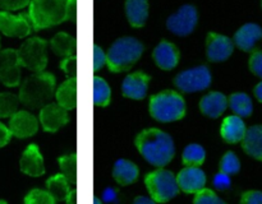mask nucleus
<instances>
[{
	"mask_svg": "<svg viewBox=\"0 0 262 204\" xmlns=\"http://www.w3.org/2000/svg\"><path fill=\"white\" fill-rule=\"evenodd\" d=\"M136 147L147 162L158 167L168 165L176 153L170 135L155 128L141 132L136 138Z\"/></svg>",
	"mask_w": 262,
	"mask_h": 204,
	"instance_id": "f257e3e1",
	"label": "nucleus"
},
{
	"mask_svg": "<svg viewBox=\"0 0 262 204\" xmlns=\"http://www.w3.org/2000/svg\"><path fill=\"white\" fill-rule=\"evenodd\" d=\"M55 94V76L51 73L40 71L27 76L20 84L19 102L30 109H38L49 104Z\"/></svg>",
	"mask_w": 262,
	"mask_h": 204,
	"instance_id": "f03ea898",
	"label": "nucleus"
},
{
	"mask_svg": "<svg viewBox=\"0 0 262 204\" xmlns=\"http://www.w3.org/2000/svg\"><path fill=\"white\" fill-rule=\"evenodd\" d=\"M142 42L135 37L118 38L106 54V64L113 73L127 71L140 60L142 56Z\"/></svg>",
	"mask_w": 262,
	"mask_h": 204,
	"instance_id": "7ed1b4c3",
	"label": "nucleus"
},
{
	"mask_svg": "<svg viewBox=\"0 0 262 204\" xmlns=\"http://www.w3.org/2000/svg\"><path fill=\"white\" fill-rule=\"evenodd\" d=\"M28 18L32 30L60 24L66 20V0H31Z\"/></svg>",
	"mask_w": 262,
	"mask_h": 204,
	"instance_id": "20e7f679",
	"label": "nucleus"
},
{
	"mask_svg": "<svg viewBox=\"0 0 262 204\" xmlns=\"http://www.w3.org/2000/svg\"><path fill=\"white\" fill-rule=\"evenodd\" d=\"M150 114L159 121H176L186 115V102L178 92L166 89L151 97Z\"/></svg>",
	"mask_w": 262,
	"mask_h": 204,
	"instance_id": "39448f33",
	"label": "nucleus"
},
{
	"mask_svg": "<svg viewBox=\"0 0 262 204\" xmlns=\"http://www.w3.org/2000/svg\"><path fill=\"white\" fill-rule=\"evenodd\" d=\"M145 184L151 199L156 203L169 201L179 193L177 176L171 171L163 170V168L147 173L145 177Z\"/></svg>",
	"mask_w": 262,
	"mask_h": 204,
	"instance_id": "423d86ee",
	"label": "nucleus"
},
{
	"mask_svg": "<svg viewBox=\"0 0 262 204\" xmlns=\"http://www.w3.org/2000/svg\"><path fill=\"white\" fill-rule=\"evenodd\" d=\"M48 42L41 37H31L22 43L19 50H17L19 63L23 68L28 70L40 73L43 71L48 64Z\"/></svg>",
	"mask_w": 262,
	"mask_h": 204,
	"instance_id": "0eeeda50",
	"label": "nucleus"
},
{
	"mask_svg": "<svg viewBox=\"0 0 262 204\" xmlns=\"http://www.w3.org/2000/svg\"><path fill=\"white\" fill-rule=\"evenodd\" d=\"M174 84L179 91L186 93L202 91L211 84V73L206 65L194 66L177 74L174 78Z\"/></svg>",
	"mask_w": 262,
	"mask_h": 204,
	"instance_id": "6e6552de",
	"label": "nucleus"
},
{
	"mask_svg": "<svg viewBox=\"0 0 262 204\" xmlns=\"http://www.w3.org/2000/svg\"><path fill=\"white\" fill-rule=\"evenodd\" d=\"M22 65L14 48L0 50V82L5 87H17L20 83Z\"/></svg>",
	"mask_w": 262,
	"mask_h": 204,
	"instance_id": "1a4fd4ad",
	"label": "nucleus"
},
{
	"mask_svg": "<svg viewBox=\"0 0 262 204\" xmlns=\"http://www.w3.org/2000/svg\"><path fill=\"white\" fill-rule=\"evenodd\" d=\"M199 20L196 7L186 4L179 8L176 14L170 15L166 20V27L170 32L178 36H187L193 32Z\"/></svg>",
	"mask_w": 262,
	"mask_h": 204,
	"instance_id": "9d476101",
	"label": "nucleus"
},
{
	"mask_svg": "<svg viewBox=\"0 0 262 204\" xmlns=\"http://www.w3.org/2000/svg\"><path fill=\"white\" fill-rule=\"evenodd\" d=\"M0 32L8 37H27L32 32V24L28 14H12L9 12H0Z\"/></svg>",
	"mask_w": 262,
	"mask_h": 204,
	"instance_id": "9b49d317",
	"label": "nucleus"
},
{
	"mask_svg": "<svg viewBox=\"0 0 262 204\" xmlns=\"http://www.w3.org/2000/svg\"><path fill=\"white\" fill-rule=\"evenodd\" d=\"M234 51V42L229 37L210 32L206 37V56L210 61L219 63L227 60Z\"/></svg>",
	"mask_w": 262,
	"mask_h": 204,
	"instance_id": "f8f14e48",
	"label": "nucleus"
},
{
	"mask_svg": "<svg viewBox=\"0 0 262 204\" xmlns=\"http://www.w3.org/2000/svg\"><path fill=\"white\" fill-rule=\"evenodd\" d=\"M68 121V112L63 107L59 106L58 104H48L43 107H41L40 122L45 132H58Z\"/></svg>",
	"mask_w": 262,
	"mask_h": 204,
	"instance_id": "ddd939ff",
	"label": "nucleus"
},
{
	"mask_svg": "<svg viewBox=\"0 0 262 204\" xmlns=\"http://www.w3.org/2000/svg\"><path fill=\"white\" fill-rule=\"evenodd\" d=\"M151 76L145 71H135L128 74L122 84V92L125 97L132 99H142L147 94Z\"/></svg>",
	"mask_w": 262,
	"mask_h": 204,
	"instance_id": "4468645a",
	"label": "nucleus"
},
{
	"mask_svg": "<svg viewBox=\"0 0 262 204\" xmlns=\"http://www.w3.org/2000/svg\"><path fill=\"white\" fill-rule=\"evenodd\" d=\"M38 129V121L31 112L17 111L10 116L9 130L12 135L17 138L32 137Z\"/></svg>",
	"mask_w": 262,
	"mask_h": 204,
	"instance_id": "2eb2a0df",
	"label": "nucleus"
},
{
	"mask_svg": "<svg viewBox=\"0 0 262 204\" xmlns=\"http://www.w3.org/2000/svg\"><path fill=\"white\" fill-rule=\"evenodd\" d=\"M179 189L187 194H196L205 189L206 175L200 167H186L177 175Z\"/></svg>",
	"mask_w": 262,
	"mask_h": 204,
	"instance_id": "dca6fc26",
	"label": "nucleus"
},
{
	"mask_svg": "<svg viewBox=\"0 0 262 204\" xmlns=\"http://www.w3.org/2000/svg\"><path fill=\"white\" fill-rule=\"evenodd\" d=\"M19 167L23 173L32 177H37L45 173L43 158L36 144H30L23 152L19 161Z\"/></svg>",
	"mask_w": 262,
	"mask_h": 204,
	"instance_id": "f3484780",
	"label": "nucleus"
},
{
	"mask_svg": "<svg viewBox=\"0 0 262 204\" xmlns=\"http://www.w3.org/2000/svg\"><path fill=\"white\" fill-rule=\"evenodd\" d=\"M154 60L159 68L164 70H171L178 65L179 50L174 43L164 40L154 48Z\"/></svg>",
	"mask_w": 262,
	"mask_h": 204,
	"instance_id": "a211bd4d",
	"label": "nucleus"
},
{
	"mask_svg": "<svg viewBox=\"0 0 262 204\" xmlns=\"http://www.w3.org/2000/svg\"><path fill=\"white\" fill-rule=\"evenodd\" d=\"M227 96L217 91L205 94L201 98V101H200V110L202 111V114H205L209 117H214V119L222 116L223 112L227 110Z\"/></svg>",
	"mask_w": 262,
	"mask_h": 204,
	"instance_id": "6ab92c4d",
	"label": "nucleus"
},
{
	"mask_svg": "<svg viewBox=\"0 0 262 204\" xmlns=\"http://www.w3.org/2000/svg\"><path fill=\"white\" fill-rule=\"evenodd\" d=\"M262 38V28L256 23L242 26L234 35V43L243 51H251Z\"/></svg>",
	"mask_w": 262,
	"mask_h": 204,
	"instance_id": "aec40b11",
	"label": "nucleus"
},
{
	"mask_svg": "<svg viewBox=\"0 0 262 204\" xmlns=\"http://www.w3.org/2000/svg\"><path fill=\"white\" fill-rule=\"evenodd\" d=\"M246 132H247V128H246L242 117L237 116V115L225 117L222 124V129H220L223 139L228 143H232V144L242 142Z\"/></svg>",
	"mask_w": 262,
	"mask_h": 204,
	"instance_id": "412c9836",
	"label": "nucleus"
},
{
	"mask_svg": "<svg viewBox=\"0 0 262 204\" xmlns=\"http://www.w3.org/2000/svg\"><path fill=\"white\" fill-rule=\"evenodd\" d=\"M125 14L130 26L143 27L148 17L147 0H125Z\"/></svg>",
	"mask_w": 262,
	"mask_h": 204,
	"instance_id": "4be33fe9",
	"label": "nucleus"
},
{
	"mask_svg": "<svg viewBox=\"0 0 262 204\" xmlns=\"http://www.w3.org/2000/svg\"><path fill=\"white\" fill-rule=\"evenodd\" d=\"M56 101L64 110H73L77 106V78L72 76L64 81L55 91Z\"/></svg>",
	"mask_w": 262,
	"mask_h": 204,
	"instance_id": "5701e85b",
	"label": "nucleus"
},
{
	"mask_svg": "<svg viewBox=\"0 0 262 204\" xmlns=\"http://www.w3.org/2000/svg\"><path fill=\"white\" fill-rule=\"evenodd\" d=\"M242 147L248 156L262 162V125H253L246 132Z\"/></svg>",
	"mask_w": 262,
	"mask_h": 204,
	"instance_id": "b1692460",
	"label": "nucleus"
},
{
	"mask_svg": "<svg viewBox=\"0 0 262 204\" xmlns=\"http://www.w3.org/2000/svg\"><path fill=\"white\" fill-rule=\"evenodd\" d=\"M113 177L122 186L135 183L138 177V167L128 160H118L113 168Z\"/></svg>",
	"mask_w": 262,
	"mask_h": 204,
	"instance_id": "393cba45",
	"label": "nucleus"
},
{
	"mask_svg": "<svg viewBox=\"0 0 262 204\" xmlns=\"http://www.w3.org/2000/svg\"><path fill=\"white\" fill-rule=\"evenodd\" d=\"M76 38L66 32H59L50 40V47L54 54L61 58L74 55L76 51Z\"/></svg>",
	"mask_w": 262,
	"mask_h": 204,
	"instance_id": "a878e982",
	"label": "nucleus"
},
{
	"mask_svg": "<svg viewBox=\"0 0 262 204\" xmlns=\"http://www.w3.org/2000/svg\"><path fill=\"white\" fill-rule=\"evenodd\" d=\"M228 105L239 117L251 116L253 111L252 99L248 94L243 93V92L230 94L229 98H228Z\"/></svg>",
	"mask_w": 262,
	"mask_h": 204,
	"instance_id": "bb28decb",
	"label": "nucleus"
},
{
	"mask_svg": "<svg viewBox=\"0 0 262 204\" xmlns=\"http://www.w3.org/2000/svg\"><path fill=\"white\" fill-rule=\"evenodd\" d=\"M46 189L50 193V195L55 199V201L66 200L67 195L71 191V189H69V181L67 180L63 173H58V175H54L50 178H48V181H46Z\"/></svg>",
	"mask_w": 262,
	"mask_h": 204,
	"instance_id": "cd10ccee",
	"label": "nucleus"
},
{
	"mask_svg": "<svg viewBox=\"0 0 262 204\" xmlns=\"http://www.w3.org/2000/svg\"><path fill=\"white\" fill-rule=\"evenodd\" d=\"M206 152L205 148L200 144L187 145L183 150V163L187 167H200L205 162Z\"/></svg>",
	"mask_w": 262,
	"mask_h": 204,
	"instance_id": "c85d7f7f",
	"label": "nucleus"
},
{
	"mask_svg": "<svg viewBox=\"0 0 262 204\" xmlns=\"http://www.w3.org/2000/svg\"><path fill=\"white\" fill-rule=\"evenodd\" d=\"M112 99V89L104 78L94 76V104L95 106H107Z\"/></svg>",
	"mask_w": 262,
	"mask_h": 204,
	"instance_id": "c756f323",
	"label": "nucleus"
},
{
	"mask_svg": "<svg viewBox=\"0 0 262 204\" xmlns=\"http://www.w3.org/2000/svg\"><path fill=\"white\" fill-rule=\"evenodd\" d=\"M59 166H60L61 173L66 176L69 184L77 183V156L74 155H66L61 156L58 160Z\"/></svg>",
	"mask_w": 262,
	"mask_h": 204,
	"instance_id": "7c9ffc66",
	"label": "nucleus"
},
{
	"mask_svg": "<svg viewBox=\"0 0 262 204\" xmlns=\"http://www.w3.org/2000/svg\"><path fill=\"white\" fill-rule=\"evenodd\" d=\"M19 98L9 92L0 93V117H10L18 111Z\"/></svg>",
	"mask_w": 262,
	"mask_h": 204,
	"instance_id": "2f4dec72",
	"label": "nucleus"
},
{
	"mask_svg": "<svg viewBox=\"0 0 262 204\" xmlns=\"http://www.w3.org/2000/svg\"><path fill=\"white\" fill-rule=\"evenodd\" d=\"M241 170V162L238 160V157L235 156V153L233 152H227L224 155V157L220 161V171L227 175H235V173L239 172Z\"/></svg>",
	"mask_w": 262,
	"mask_h": 204,
	"instance_id": "473e14b6",
	"label": "nucleus"
},
{
	"mask_svg": "<svg viewBox=\"0 0 262 204\" xmlns=\"http://www.w3.org/2000/svg\"><path fill=\"white\" fill-rule=\"evenodd\" d=\"M25 204H55V199L50 195L48 190L33 189L26 195Z\"/></svg>",
	"mask_w": 262,
	"mask_h": 204,
	"instance_id": "72a5a7b5",
	"label": "nucleus"
},
{
	"mask_svg": "<svg viewBox=\"0 0 262 204\" xmlns=\"http://www.w3.org/2000/svg\"><path fill=\"white\" fill-rule=\"evenodd\" d=\"M194 204H227L210 189H202L194 196Z\"/></svg>",
	"mask_w": 262,
	"mask_h": 204,
	"instance_id": "f704fd0d",
	"label": "nucleus"
},
{
	"mask_svg": "<svg viewBox=\"0 0 262 204\" xmlns=\"http://www.w3.org/2000/svg\"><path fill=\"white\" fill-rule=\"evenodd\" d=\"M60 69L66 73V75H68V78L72 76H76L77 73V58L76 55L67 56L63 60L60 61Z\"/></svg>",
	"mask_w": 262,
	"mask_h": 204,
	"instance_id": "c9c22d12",
	"label": "nucleus"
},
{
	"mask_svg": "<svg viewBox=\"0 0 262 204\" xmlns=\"http://www.w3.org/2000/svg\"><path fill=\"white\" fill-rule=\"evenodd\" d=\"M250 69L255 75L262 78V50H255L250 58Z\"/></svg>",
	"mask_w": 262,
	"mask_h": 204,
	"instance_id": "e433bc0d",
	"label": "nucleus"
},
{
	"mask_svg": "<svg viewBox=\"0 0 262 204\" xmlns=\"http://www.w3.org/2000/svg\"><path fill=\"white\" fill-rule=\"evenodd\" d=\"M31 0H0V9L4 12L8 10H18L27 7Z\"/></svg>",
	"mask_w": 262,
	"mask_h": 204,
	"instance_id": "4c0bfd02",
	"label": "nucleus"
},
{
	"mask_svg": "<svg viewBox=\"0 0 262 204\" xmlns=\"http://www.w3.org/2000/svg\"><path fill=\"white\" fill-rule=\"evenodd\" d=\"M241 204H262V191H246L241 198Z\"/></svg>",
	"mask_w": 262,
	"mask_h": 204,
	"instance_id": "58836bf2",
	"label": "nucleus"
},
{
	"mask_svg": "<svg viewBox=\"0 0 262 204\" xmlns=\"http://www.w3.org/2000/svg\"><path fill=\"white\" fill-rule=\"evenodd\" d=\"M106 64V54L99 45H94V70L97 71Z\"/></svg>",
	"mask_w": 262,
	"mask_h": 204,
	"instance_id": "ea45409f",
	"label": "nucleus"
},
{
	"mask_svg": "<svg viewBox=\"0 0 262 204\" xmlns=\"http://www.w3.org/2000/svg\"><path fill=\"white\" fill-rule=\"evenodd\" d=\"M214 186L216 189H219V190H225V189L230 188L229 175L222 172V171L219 173H216L214 177Z\"/></svg>",
	"mask_w": 262,
	"mask_h": 204,
	"instance_id": "a19ab883",
	"label": "nucleus"
},
{
	"mask_svg": "<svg viewBox=\"0 0 262 204\" xmlns=\"http://www.w3.org/2000/svg\"><path fill=\"white\" fill-rule=\"evenodd\" d=\"M77 0H66V20H76Z\"/></svg>",
	"mask_w": 262,
	"mask_h": 204,
	"instance_id": "79ce46f5",
	"label": "nucleus"
},
{
	"mask_svg": "<svg viewBox=\"0 0 262 204\" xmlns=\"http://www.w3.org/2000/svg\"><path fill=\"white\" fill-rule=\"evenodd\" d=\"M10 138H12V133H10L9 128H7L3 122H0V148L7 145L9 143Z\"/></svg>",
	"mask_w": 262,
	"mask_h": 204,
	"instance_id": "37998d69",
	"label": "nucleus"
},
{
	"mask_svg": "<svg viewBox=\"0 0 262 204\" xmlns=\"http://www.w3.org/2000/svg\"><path fill=\"white\" fill-rule=\"evenodd\" d=\"M133 204H156V201H154L151 198H147V196H137L133 200Z\"/></svg>",
	"mask_w": 262,
	"mask_h": 204,
	"instance_id": "c03bdc74",
	"label": "nucleus"
},
{
	"mask_svg": "<svg viewBox=\"0 0 262 204\" xmlns=\"http://www.w3.org/2000/svg\"><path fill=\"white\" fill-rule=\"evenodd\" d=\"M66 204H77V191L71 190L66 198Z\"/></svg>",
	"mask_w": 262,
	"mask_h": 204,
	"instance_id": "a18cd8bd",
	"label": "nucleus"
},
{
	"mask_svg": "<svg viewBox=\"0 0 262 204\" xmlns=\"http://www.w3.org/2000/svg\"><path fill=\"white\" fill-rule=\"evenodd\" d=\"M253 92H255L256 98H257L260 102H262V82H260V83L255 87V91Z\"/></svg>",
	"mask_w": 262,
	"mask_h": 204,
	"instance_id": "49530a36",
	"label": "nucleus"
},
{
	"mask_svg": "<svg viewBox=\"0 0 262 204\" xmlns=\"http://www.w3.org/2000/svg\"><path fill=\"white\" fill-rule=\"evenodd\" d=\"M94 204H102V203H101V200H100V199L97 198V196H95V198H94Z\"/></svg>",
	"mask_w": 262,
	"mask_h": 204,
	"instance_id": "de8ad7c7",
	"label": "nucleus"
},
{
	"mask_svg": "<svg viewBox=\"0 0 262 204\" xmlns=\"http://www.w3.org/2000/svg\"><path fill=\"white\" fill-rule=\"evenodd\" d=\"M0 204H8L5 200H0Z\"/></svg>",
	"mask_w": 262,
	"mask_h": 204,
	"instance_id": "09e8293b",
	"label": "nucleus"
},
{
	"mask_svg": "<svg viewBox=\"0 0 262 204\" xmlns=\"http://www.w3.org/2000/svg\"><path fill=\"white\" fill-rule=\"evenodd\" d=\"M0 48H2V41H0Z\"/></svg>",
	"mask_w": 262,
	"mask_h": 204,
	"instance_id": "8fccbe9b",
	"label": "nucleus"
}]
</instances>
